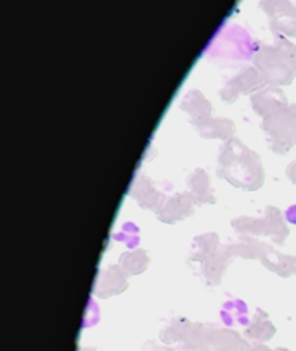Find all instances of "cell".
<instances>
[{"mask_svg": "<svg viewBox=\"0 0 296 351\" xmlns=\"http://www.w3.org/2000/svg\"><path fill=\"white\" fill-rule=\"evenodd\" d=\"M278 351H288V350H278Z\"/></svg>", "mask_w": 296, "mask_h": 351, "instance_id": "cell-1", "label": "cell"}]
</instances>
